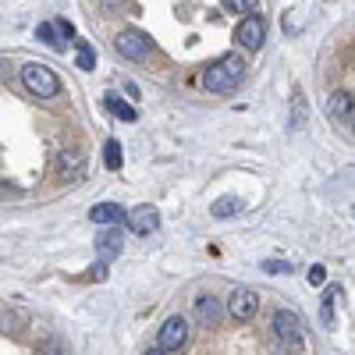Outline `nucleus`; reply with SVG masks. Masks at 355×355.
Returning a JSON list of instances; mask_svg holds the SVG:
<instances>
[{
    "mask_svg": "<svg viewBox=\"0 0 355 355\" xmlns=\"http://www.w3.org/2000/svg\"><path fill=\"white\" fill-rule=\"evenodd\" d=\"M242 75H245V61L231 53V57H224V61H217V64H210L202 71V85L210 89V93L224 96V93H231V89L242 82Z\"/></svg>",
    "mask_w": 355,
    "mask_h": 355,
    "instance_id": "f257e3e1",
    "label": "nucleus"
},
{
    "mask_svg": "<svg viewBox=\"0 0 355 355\" xmlns=\"http://www.w3.org/2000/svg\"><path fill=\"white\" fill-rule=\"evenodd\" d=\"M21 85L28 89V93H36L40 100H50L61 93V78H57L46 64H25L21 68Z\"/></svg>",
    "mask_w": 355,
    "mask_h": 355,
    "instance_id": "f03ea898",
    "label": "nucleus"
},
{
    "mask_svg": "<svg viewBox=\"0 0 355 355\" xmlns=\"http://www.w3.org/2000/svg\"><path fill=\"white\" fill-rule=\"evenodd\" d=\"M114 50L121 57H128V61H146L150 50H153V43H150L146 33H139V28H125V33L114 36Z\"/></svg>",
    "mask_w": 355,
    "mask_h": 355,
    "instance_id": "7ed1b4c3",
    "label": "nucleus"
},
{
    "mask_svg": "<svg viewBox=\"0 0 355 355\" xmlns=\"http://www.w3.org/2000/svg\"><path fill=\"white\" fill-rule=\"evenodd\" d=\"M274 334L284 348H302V323L291 309H277L274 313Z\"/></svg>",
    "mask_w": 355,
    "mask_h": 355,
    "instance_id": "20e7f679",
    "label": "nucleus"
},
{
    "mask_svg": "<svg viewBox=\"0 0 355 355\" xmlns=\"http://www.w3.org/2000/svg\"><path fill=\"white\" fill-rule=\"evenodd\" d=\"M234 40H239L245 50H259L263 40H266V21L259 15H249L239 21V28H234Z\"/></svg>",
    "mask_w": 355,
    "mask_h": 355,
    "instance_id": "39448f33",
    "label": "nucleus"
},
{
    "mask_svg": "<svg viewBox=\"0 0 355 355\" xmlns=\"http://www.w3.org/2000/svg\"><path fill=\"white\" fill-rule=\"evenodd\" d=\"M189 341V320L185 316H167L164 327H160V348L164 352H174Z\"/></svg>",
    "mask_w": 355,
    "mask_h": 355,
    "instance_id": "423d86ee",
    "label": "nucleus"
},
{
    "mask_svg": "<svg viewBox=\"0 0 355 355\" xmlns=\"http://www.w3.org/2000/svg\"><path fill=\"white\" fill-rule=\"evenodd\" d=\"M256 309H259V295H256V291H249V288H234V291H231L227 313H231L234 320H252Z\"/></svg>",
    "mask_w": 355,
    "mask_h": 355,
    "instance_id": "0eeeda50",
    "label": "nucleus"
},
{
    "mask_svg": "<svg viewBox=\"0 0 355 355\" xmlns=\"http://www.w3.org/2000/svg\"><path fill=\"white\" fill-rule=\"evenodd\" d=\"M128 227H132V234H153L157 227H160V210L157 206H135V210L128 214Z\"/></svg>",
    "mask_w": 355,
    "mask_h": 355,
    "instance_id": "6e6552de",
    "label": "nucleus"
},
{
    "mask_svg": "<svg viewBox=\"0 0 355 355\" xmlns=\"http://www.w3.org/2000/svg\"><path fill=\"white\" fill-rule=\"evenodd\" d=\"M338 302H341V284H327L320 299V323L327 331H334V323H338Z\"/></svg>",
    "mask_w": 355,
    "mask_h": 355,
    "instance_id": "1a4fd4ad",
    "label": "nucleus"
},
{
    "mask_svg": "<svg viewBox=\"0 0 355 355\" xmlns=\"http://www.w3.org/2000/svg\"><path fill=\"white\" fill-rule=\"evenodd\" d=\"M89 220L103 224V227H117V224H128V214H125L117 202H100V206H93V210H89Z\"/></svg>",
    "mask_w": 355,
    "mask_h": 355,
    "instance_id": "9d476101",
    "label": "nucleus"
},
{
    "mask_svg": "<svg viewBox=\"0 0 355 355\" xmlns=\"http://www.w3.org/2000/svg\"><path fill=\"white\" fill-rule=\"evenodd\" d=\"M96 256H100V263H110V259L121 256V227H107L100 234L96 239Z\"/></svg>",
    "mask_w": 355,
    "mask_h": 355,
    "instance_id": "9b49d317",
    "label": "nucleus"
},
{
    "mask_svg": "<svg viewBox=\"0 0 355 355\" xmlns=\"http://www.w3.org/2000/svg\"><path fill=\"white\" fill-rule=\"evenodd\" d=\"M327 110H331V117H352V114H355V93H348V89H338V93H331Z\"/></svg>",
    "mask_w": 355,
    "mask_h": 355,
    "instance_id": "f8f14e48",
    "label": "nucleus"
},
{
    "mask_svg": "<svg viewBox=\"0 0 355 355\" xmlns=\"http://www.w3.org/2000/svg\"><path fill=\"white\" fill-rule=\"evenodd\" d=\"M242 210H245V206H242V199L224 196V199H217V202H214V210H210V214H214L217 220H224V217H234V214H242Z\"/></svg>",
    "mask_w": 355,
    "mask_h": 355,
    "instance_id": "ddd939ff",
    "label": "nucleus"
},
{
    "mask_svg": "<svg viewBox=\"0 0 355 355\" xmlns=\"http://www.w3.org/2000/svg\"><path fill=\"white\" fill-rule=\"evenodd\" d=\"M103 164H107V171H121L125 153H121V142H117V139H107V146H103Z\"/></svg>",
    "mask_w": 355,
    "mask_h": 355,
    "instance_id": "4468645a",
    "label": "nucleus"
},
{
    "mask_svg": "<svg viewBox=\"0 0 355 355\" xmlns=\"http://www.w3.org/2000/svg\"><path fill=\"white\" fill-rule=\"evenodd\" d=\"M196 313L202 316V320H220V306H217V299H210V295H199L196 299Z\"/></svg>",
    "mask_w": 355,
    "mask_h": 355,
    "instance_id": "2eb2a0df",
    "label": "nucleus"
},
{
    "mask_svg": "<svg viewBox=\"0 0 355 355\" xmlns=\"http://www.w3.org/2000/svg\"><path fill=\"white\" fill-rule=\"evenodd\" d=\"M75 64H78L82 71H93V68H96V50L89 46L85 40H78V53H75Z\"/></svg>",
    "mask_w": 355,
    "mask_h": 355,
    "instance_id": "dca6fc26",
    "label": "nucleus"
},
{
    "mask_svg": "<svg viewBox=\"0 0 355 355\" xmlns=\"http://www.w3.org/2000/svg\"><path fill=\"white\" fill-rule=\"evenodd\" d=\"M107 110L110 114H117V117H121V121H135V107H128V103H121V100H117V96H107Z\"/></svg>",
    "mask_w": 355,
    "mask_h": 355,
    "instance_id": "f3484780",
    "label": "nucleus"
},
{
    "mask_svg": "<svg viewBox=\"0 0 355 355\" xmlns=\"http://www.w3.org/2000/svg\"><path fill=\"white\" fill-rule=\"evenodd\" d=\"M220 8H224V11H231V15H245V18H249V11H252V8H259V0H224Z\"/></svg>",
    "mask_w": 355,
    "mask_h": 355,
    "instance_id": "a211bd4d",
    "label": "nucleus"
},
{
    "mask_svg": "<svg viewBox=\"0 0 355 355\" xmlns=\"http://www.w3.org/2000/svg\"><path fill=\"white\" fill-rule=\"evenodd\" d=\"M36 36H40V40H43L46 46H53V50H61V46H64L61 40H57V36H53V21H43V25L36 28Z\"/></svg>",
    "mask_w": 355,
    "mask_h": 355,
    "instance_id": "6ab92c4d",
    "label": "nucleus"
},
{
    "mask_svg": "<svg viewBox=\"0 0 355 355\" xmlns=\"http://www.w3.org/2000/svg\"><path fill=\"white\" fill-rule=\"evenodd\" d=\"M306 125V96L295 93V117H291V128H302Z\"/></svg>",
    "mask_w": 355,
    "mask_h": 355,
    "instance_id": "aec40b11",
    "label": "nucleus"
},
{
    "mask_svg": "<svg viewBox=\"0 0 355 355\" xmlns=\"http://www.w3.org/2000/svg\"><path fill=\"white\" fill-rule=\"evenodd\" d=\"M263 270H266V274H291V270H295V263H284V259H266V263H263Z\"/></svg>",
    "mask_w": 355,
    "mask_h": 355,
    "instance_id": "412c9836",
    "label": "nucleus"
},
{
    "mask_svg": "<svg viewBox=\"0 0 355 355\" xmlns=\"http://www.w3.org/2000/svg\"><path fill=\"white\" fill-rule=\"evenodd\" d=\"M53 28H57V33H61L64 40H75V28H71V21H64V18H57V21H53Z\"/></svg>",
    "mask_w": 355,
    "mask_h": 355,
    "instance_id": "4be33fe9",
    "label": "nucleus"
},
{
    "mask_svg": "<svg viewBox=\"0 0 355 355\" xmlns=\"http://www.w3.org/2000/svg\"><path fill=\"white\" fill-rule=\"evenodd\" d=\"M323 281H327V270H323V266L316 263V266H313V270H309V284H316V288H320Z\"/></svg>",
    "mask_w": 355,
    "mask_h": 355,
    "instance_id": "5701e85b",
    "label": "nucleus"
},
{
    "mask_svg": "<svg viewBox=\"0 0 355 355\" xmlns=\"http://www.w3.org/2000/svg\"><path fill=\"white\" fill-rule=\"evenodd\" d=\"M146 355H167V352L164 348H153V352H146Z\"/></svg>",
    "mask_w": 355,
    "mask_h": 355,
    "instance_id": "b1692460",
    "label": "nucleus"
},
{
    "mask_svg": "<svg viewBox=\"0 0 355 355\" xmlns=\"http://www.w3.org/2000/svg\"><path fill=\"white\" fill-rule=\"evenodd\" d=\"M352 128H355V121H352Z\"/></svg>",
    "mask_w": 355,
    "mask_h": 355,
    "instance_id": "393cba45",
    "label": "nucleus"
}]
</instances>
